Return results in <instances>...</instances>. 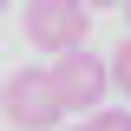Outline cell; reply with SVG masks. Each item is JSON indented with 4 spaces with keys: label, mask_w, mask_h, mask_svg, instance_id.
<instances>
[{
    "label": "cell",
    "mask_w": 131,
    "mask_h": 131,
    "mask_svg": "<svg viewBox=\"0 0 131 131\" xmlns=\"http://www.w3.org/2000/svg\"><path fill=\"white\" fill-rule=\"evenodd\" d=\"M112 85H118V92L131 98V33H125V39L112 46Z\"/></svg>",
    "instance_id": "cell-4"
},
{
    "label": "cell",
    "mask_w": 131,
    "mask_h": 131,
    "mask_svg": "<svg viewBox=\"0 0 131 131\" xmlns=\"http://www.w3.org/2000/svg\"><path fill=\"white\" fill-rule=\"evenodd\" d=\"M125 26H131V0H125Z\"/></svg>",
    "instance_id": "cell-8"
},
{
    "label": "cell",
    "mask_w": 131,
    "mask_h": 131,
    "mask_svg": "<svg viewBox=\"0 0 131 131\" xmlns=\"http://www.w3.org/2000/svg\"><path fill=\"white\" fill-rule=\"evenodd\" d=\"M52 79H59V92H66L72 112H92V105H105L112 66L98 59V52H85V46H66V52H52Z\"/></svg>",
    "instance_id": "cell-3"
},
{
    "label": "cell",
    "mask_w": 131,
    "mask_h": 131,
    "mask_svg": "<svg viewBox=\"0 0 131 131\" xmlns=\"http://www.w3.org/2000/svg\"><path fill=\"white\" fill-rule=\"evenodd\" d=\"M85 7H125V0H85Z\"/></svg>",
    "instance_id": "cell-7"
},
{
    "label": "cell",
    "mask_w": 131,
    "mask_h": 131,
    "mask_svg": "<svg viewBox=\"0 0 131 131\" xmlns=\"http://www.w3.org/2000/svg\"><path fill=\"white\" fill-rule=\"evenodd\" d=\"M20 26L39 52H66V46H85L92 33V7L85 0H26L20 7Z\"/></svg>",
    "instance_id": "cell-2"
},
{
    "label": "cell",
    "mask_w": 131,
    "mask_h": 131,
    "mask_svg": "<svg viewBox=\"0 0 131 131\" xmlns=\"http://www.w3.org/2000/svg\"><path fill=\"white\" fill-rule=\"evenodd\" d=\"M66 131H98V125H92V118H79V125H66Z\"/></svg>",
    "instance_id": "cell-6"
},
{
    "label": "cell",
    "mask_w": 131,
    "mask_h": 131,
    "mask_svg": "<svg viewBox=\"0 0 131 131\" xmlns=\"http://www.w3.org/2000/svg\"><path fill=\"white\" fill-rule=\"evenodd\" d=\"M98 131H131V105H112V112H85Z\"/></svg>",
    "instance_id": "cell-5"
},
{
    "label": "cell",
    "mask_w": 131,
    "mask_h": 131,
    "mask_svg": "<svg viewBox=\"0 0 131 131\" xmlns=\"http://www.w3.org/2000/svg\"><path fill=\"white\" fill-rule=\"evenodd\" d=\"M0 13H7V0H0Z\"/></svg>",
    "instance_id": "cell-9"
},
{
    "label": "cell",
    "mask_w": 131,
    "mask_h": 131,
    "mask_svg": "<svg viewBox=\"0 0 131 131\" xmlns=\"http://www.w3.org/2000/svg\"><path fill=\"white\" fill-rule=\"evenodd\" d=\"M0 112H7V125H13V131H59V118L72 112V105H66V92H59L52 72L20 66L13 79L0 85Z\"/></svg>",
    "instance_id": "cell-1"
}]
</instances>
